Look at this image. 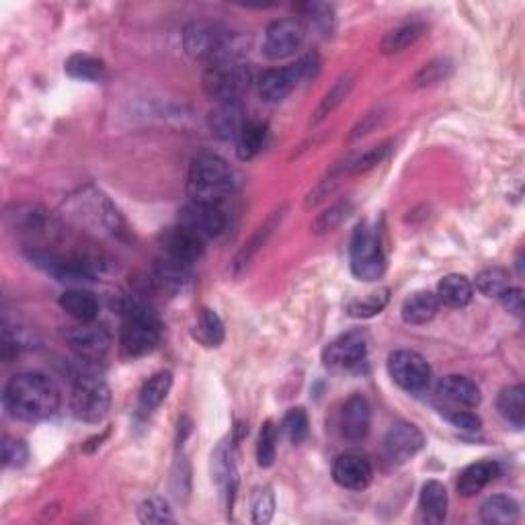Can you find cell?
Instances as JSON below:
<instances>
[{"mask_svg":"<svg viewBox=\"0 0 525 525\" xmlns=\"http://www.w3.org/2000/svg\"><path fill=\"white\" fill-rule=\"evenodd\" d=\"M354 212V204L349 199H341L333 204L327 212H322L317 220L312 224L314 235H327V232H333L335 228H339L341 224L347 220L349 214Z\"/></svg>","mask_w":525,"mask_h":525,"instance_id":"d590c367","label":"cell"},{"mask_svg":"<svg viewBox=\"0 0 525 525\" xmlns=\"http://www.w3.org/2000/svg\"><path fill=\"white\" fill-rule=\"evenodd\" d=\"M277 452V427L273 421H265L257 441V462L261 468L273 466Z\"/></svg>","mask_w":525,"mask_h":525,"instance_id":"ab89813d","label":"cell"},{"mask_svg":"<svg viewBox=\"0 0 525 525\" xmlns=\"http://www.w3.org/2000/svg\"><path fill=\"white\" fill-rule=\"evenodd\" d=\"M351 272L362 281H376L384 275L386 257L382 251L380 235L372 224L362 222L354 232L349 246Z\"/></svg>","mask_w":525,"mask_h":525,"instance_id":"277c9868","label":"cell"},{"mask_svg":"<svg viewBox=\"0 0 525 525\" xmlns=\"http://www.w3.org/2000/svg\"><path fill=\"white\" fill-rule=\"evenodd\" d=\"M499 299H501L502 309H505L507 312L515 314V317H521V312H523V291L520 288L505 290L499 296Z\"/></svg>","mask_w":525,"mask_h":525,"instance_id":"c3c4849f","label":"cell"},{"mask_svg":"<svg viewBox=\"0 0 525 525\" xmlns=\"http://www.w3.org/2000/svg\"><path fill=\"white\" fill-rule=\"evenodd\" d=\"M388 290H380L376 294H372L367 299H359V302L349 304V314L351 317H357V318H370V317H376L382 310H384V306L388 304Z\"/></svg>","mask_w":525,"mask_h":525,"instance_id":"ee69618b","label":"cell"},{"mask_svg":"<svg viewBox=\"0 0 525 525\" xmlns=\"http://www.w3.org/2000/svg\"><path fill=\"white\" fill-rule=\"evenodd\" d=\"M162 244H164V251H167L169 254V259L183 262V265L187 267L204 254V240L191 235V232H187L181 226L167 232L162 238Z\"/></svg>","mask_w":525,"mask_h":525,"instance_id":"ac0fdd59","label":"cell"},{"mask_svg":"<svg viewBox=\"0 0 525 525\" xmlns=\"http://www.w3.org/2000/svg\"><path fill=\"white\" fill-rule=\"evenodd\" d=\"M251 80V69L243 62L209 64L204 74V91L217 105L235 103L249 91Z\"/></svg>","mask_w":525,"mask_h":525,"instance_id":"8992f818","label":"cell"},{"mask_svg":"<svg viewBox=\"0 0 525 525\" xmlns=\"http://www.w3.org/2000/svg\"><path fill=\"white\" fill-rule=\"evenodd\" d=\"M354 77H343L339 78L333 85L331 91H328L325 97H322V101L320 105L317 107V111H314V117H312V124L317 125L320 122H325V119L333 114V111L339 107V105L347 99L349 93H351V88H354Z\"/></svg>","mask_w":525,"mask_h":525,"instance_id":"d6a6232c","label":"cell"},{"mask_svg":"<svg viewBox=\"0 0 525 525\" xmlns=\"http://www.w3.org/2000/svg\"><path fill=\"white\" fill-rule=\"evenodd\" d=\"M302 25L309 33V29L317 32L320 35H328L333 32V9L328 5L322 3H310L302 6Z\"/></svg>","mask_w":525,"mask_h":525,"instance_id":"e575fe53","label":"cell"},{"mask_svg":"<svg viewBox=\"0 0 525 525\" xmlns=\"http://www.w3.org/2000/svg\"><path fill=\"white\" fill-rule=\"evenodd\" d=\"M29 460V447L23 439H3V464L6 468H23Z\"/></svg>","mask_w":525,"mask_h":525,"instance_id":"bcb514c9","label":"cell"},{"mask_svg":"<svg viewBox=\"0 0 525 525\" xmlns=\"http://www.w3.org/2000/svg\"><path fill=\"white\" fill-rule=\"evenodd\" d=\"M179 226L201 240H207L222 235L224 226H226V217H224L222 209L217 206L189 201L179 212Z\"/></svg>","mask_w":525,"mask_h":525,"instance_id":"4fadbf2b","label":"cell"},{"mask_svg":"<svg viewBox=\"0 0 525 525\" xmlns=\"http://www.w3.org/2000/svg\"><path fill=\"white\" fill-rule=\"evenodd\" d=\"M154 286L169 296H181L191 286V273L183 262L172 259L159 261L154 265Z\"/></svg>","mask_w":525,"mask_h":525,"instance_id":"ffe728a7","label":"cell"},{"mask_svg":"<svg viewBox=\"0 0 525 525\" xmlns=\"http://www.w3.org/2000/svg\"><path fill=\"white\" fill-rule=\"evenodd\" d=\"M111 404L109 386L93 376H82L72 390L70 409L78 421L99 423Z\"/></svg>","mask_w":525,"mask_h":525,"instance_id":"ba28073f","label":"cell"},{"mask_svg":"<svg viewBox=\"0 0 525 525\" xmlns=\"http://www.w3.org/2000/svg\"><path fill=\"white\" fill-rule=\"evenodd\" d=\"M372 427V404L362 394L349 396L341 410V435L349 441H362Z\"/></svg>","mask_w":525,"mask_h":525,"instance_id":"2e32d148","label":"cell"},{"mask_svg":"<svg viewBox=\"0 0 525 525\" xmlns=\"http://www.w3.org/2000/svg\"><path fill=\"white\" fill-rule=\"evenodd\" d=\"M421 520L429 525L444 523L447 517V491L438 480H429L423 484L421 499H419Z\"/></svg>","mask_w":525,"mask_h":525,"instance_id":"44dd1931","label":"cell"},{"mask_svg":"<svg viewBox=\"0 0 525 525\" xmlns=\"http://www.w3.org/2000/svg\"><path fill=\"white\" fill-rule=\"evenodd\" d=\"M425 447L423 433L410 423H396L384 439V457L390 466H402Z\"/></svg>","mask_w":525,"mask_h":525,"instance_id":"5bb4252c","label":"cell"},{"mask_svg":"<svg viewBox=\"0 0 525 525\" xmlns=\"http://www.w3.org/2000/svg\"><path fill=\"white\" fill-rule=\"evenodd\" d=\"M511 286H509V273L505 269L493 267L476 275V290L486 298H499Z\"/></svg>","mask_w":525,"mask_h":525,"instance_id":"f35d334b","label":"cell"},{"mask_svg":"<svg viewBox=\"0 0 525 525\" xmlns=\"http://www.w3.org/2000/svg\"><path fill=\"white\" fill-rule=\"evenodd\" d=\"M367 357V336L362 331H351L328 343L322 351V362L328 370L354 372Z\"/></svg>","mask_w":525,"mask_h":525,"instance_id":"7c38bea8","label":"cell"},{"mask_svg":"<svg viewBox=\"0 0 525 525\" xmlns=\"http://www.w3.org/2000/svg\"><path fill=\"white\" fill-rule=\"evenodd\" d=\"M212 472H214V480H216L217 489L222 491V494L228 499V502H232V497H235L236 484H238V470H236V460H235V449H232L228 441H222V444L216 447V452L212 454Z\"/></svg>","mask_w":525,"mask_h":525,"instance_id":"d6986e66","label":"cell"},{"mask_svg":"<svg viewBox=\"0 0 525 525\" xmlns=\"http://www.w3.org/2000/svg\"><path fill=\"white\" fill-rule=\"evenodd\" d=\"M497 409L507 423L521 429L525 421V388L521 384L502 390L497 401Z\"/></svg>","mask_w":525,"mask_h":525,"instance_id":"f546056e","label":"cell"},{"mask_svg":"<svg viewBox=\"0 0 525 525\" xmlns=\"http://www.w3.org/2000/svg\"><path fill=\"white\" fill-rule=\"evenodd\" d=\"M320 70L318 56L309 54L299 58L296 64L286 66V69H273L261 74L259 78V93L265 101L277 103L283 101L288 95H291L302 82L314 78Z\"/></svg>","mask_w":525,"mask_h":525,"instance_id":"5b68a950","label":"cell"},{"mask_svg":"<svg viewBox=\"0 0 525 525\" xmlns=\"http://www.w3.org/2000/svg\"><path fill=\"white\" fill-rule=\"evenodd\" d=\"M281 431L291 444L298 446L309 438V415L304 409H291L286 417H283Z\"/></svg>","mask_w":525,"mask_h":525,"instance_id":"b9f144b4","label":"cell"},{"mask_svg":"<svg viewBox=\"0 0 525 525\" xmlns=\"http://www.w3.org/2000/svg\"><path fill=\"white\" fill-rule=\"evenodd\" d=\"M520 520V502L505 494L489 497L480 507V521L486 525H511Z\"/></svg>","mask_w":525,"mask_h":525,"instance_id":"d4e9b609","label":"cell"},{"mask_svg":"<svg viewBox=\"0 0 525 525\" xmlns=\"http://www.w3.org/2000/svg\"><path fill=\"white\" fill-rule=\"evenodd\" d=\"M384 117L382 115V111H372V114H367L365 117H364V122H359L354 130H351V136H349V140H357V138H362V136H365V134H370L373 127H376L378 124H380V119Z\"/></svg>","mask_w":525,"mask_h":525,"instance_id":"681fc988","label":"cell"},{"mask_svg":"<svg viewBox=\"0 0 525 525\" xmlns=\"http://www.w3.org/2000/svg\"><path fill=\"white\" fill-rule=\"evenodd\" d=\"M66 72H69L72 78L97 82L105 77V66L101 60H97L93 56L77 54L66 62Z\"/></svg>","mask_w":525,"mask_h":525,"instance_id":"8d00e7d4","label":"cell"},{"mask_svg":"<svg viewBox=\"0 0 525 525\" xmlns=\"http://www.w3.org/2000/svg\"><path fill=\"white\" fill-rule=\"evenodd\" d=\"M3 402L9 415L19 421H46L60 409V390L43 373L23 372L5 386Z\"/></svg>","mask_w":525,"mask_h":525,"instance_id":"6da1fadb","label":"cell"},{"mask_svg":"<svg viewBox=\"0 0 525 525\" xmlns=\"http://www.w3.org/2000/svg\"><path fill=\"white\" fill-rule=\"evenodd\" d=\"M172 388V373L170 372H156L152 378L140 390V409L144 412H152L159 409L167 399Z\"/></svg>","mask_w":525,"mask_h":525,"instance_id":"f1b7e54d","label":"cell"},{"mask_svg":"<svg viewBox=\"0 0 525 525\" xmlns=\"http://www.w3.org/2000/svg\"><path fill=\"white\" fill-rule=\"evenodd\" d=\"M138 520L148 525H161V523H172L175 521V517H172L169 502L162 497H148L140 502Z\"/></svg>","mask_w":525,"mask_h":525,"instance_id":"74e56055","label":"cell"},{"mask_svg":"<svg viewBox=\"0 0 525 525\" xmlns=\"http://www.w3.org/2000/svg\"><path fill=\"white\" fill-rule=\"evenodd\" d=\"M449 72H452V62H449V60L446 58L433 60V62L425 64L423 69L415 74V78H412V87L415 88L431 87L435 85V82H441L444 78H447Z\"/></svg>","mask_w":525,"mask_h":525,"instance_id":"7bdbcfd3","label":"cell"},{"mask_svg":"<svg viewBox=\"0 0 525 525\" xmlns=\"http://www.w3.org/2000/svg\"><path fill=\"white\" fill-rule=\"evenodd\" d=\"M232 35L226 27L216 23V21H191L189 25L183 29V48L187 54L198 60H212L220 54V51L228 46Z\"/></svg>","mask_w":525,"mask_h":525,"instance_id":"52a82bcc","label":"cell"},{"mask_svg":"<svg viewBox=\"0 0 525 525\" xmlns=\"http://www.w3.org/2000/svg\"><path fill=\"white\" fill-rule=\"evenodd\" d=\"M62 310L78 322H93L99 314V299L91 291L85 290H69L60 296Z\"/></svg>","mask_w":525,"mask_h":525,"instance_id":"4316f807","label":"cell"},{"mask_svg":"<svg viewBox=\"0 0 525 525\" xmlns=\"http://www.w3.org/2000/svg\"><path fill=\"white\" fill-rule=\"evenodd\" d=\"M64 336L72 354L87 364L103 362L111 349V333L97 322H80L70 327Z\"/></svg>","mask_w":525,"mask_h":525,"instance_id":"9c48e42d","label":"cell"},{"mask_svg":"<svg viewBox=\"0 0 525 525\" xmlns=\"http://www.w3.org/2000/svg\"><path fill=\"white\" fill-rule=\"evenodd\" d=\"M438 394L441 399H446L454 404H460V407L474 409L480 404V388L476 386V382H472L466 376H446L439 382Z\"/></svg>","mask_w":525,"mask_h":525,"instance_id":"7402d4cb","label":"cell"},{"mask_svg":"<svg viewBox=\"0 0 525 525\" xmlns=\"http://www.w3.org/2000/svg\"><path fill=\"white\" fill-rule=\"evenodd\" d=\"M267 140V124L261 122H246L240 136L236 138V150L243 161H251L257 156Z\"/></svg>","mask_w":525,"mask_h":525,"instance_id":"4dcf8cb0","label":"cell"},{"mask_svg":"<svg viewBox=\"0 0 525 525\" xmlns=\"http://www.w3.org/2000/svg\"><path fill=\"white\" fill-rule=\"evenodd\" d=\"M439 310V299L431 291H417L402 304V320L407 325H427Z\"/></svg>","mask_w":525,"mask_h":525,"instance_id":"484cf974","label":"cell"},{"mask_svg":"<svg viewBox=\"0 0 525 525\" xmlns=\"http://www.w3.org/2000/svg\"><path fill=\"white\" fill-rule=\"evenodd\" d=\"M193 336L206 347H217L224 341V325L212 309H201L198 322H195Z\"/></svg>","mask_w":525,"mask_h":525,"instance_id":"1f68e13d","label":"cell"},{"mask_svg":"<svg viewBox=\"0 0 525 525\" xmlns=\"http://www.w3.org/2000/svg\"><path fill=\"white\" fill-rule=\"evenodd\" d=\"M306 40V29L299 19H277L265 29L262 54L269 60L294 56Z\"/></svg>","mask_w":525,"mask_h":525,"instance_id":"8fae6325","label":"cell"},{"mask_svg":"<svg viewBox=\"0 0 525 525\" xmlns=\"http://www.w3.org/2000/svg\"><path fill=\"white\" fill-rule=\"evenodd\" d=\"M251 509H253V521L259 525H265L273 520L275 513V497L269 486H259L254 489L253 499H251Z\"/></svg>","mask_w":525,"mask_h":525,"instance_id":"60d3db41","label":"cell"},{"mask_svg":"<svg viewBox=\"0 0 525 525\" xmlns=\"http://www.w3.org/2000/svg\"><path fill=\"white\" fill-rule=\"evenodd\" d=\"M162 341V325L146 306L127 302L124 306V322L119 331V345L127 357L152 354Z\"/></svg>","mask_w":525,"mask_h":525,"instance_id":"3957f363","label":"cell"},{"mask_svg":"<svg viewBox=\"0 0 525 525\" xmlns=\"http://www.w3.org/2000/svg\"><path fill=\"white\" fill-rule=\"evenodd\" d=\"M499 464L491 460L470 464L468 468L462 470L460 478H457V493L466 499L474 497V494H478L484 486H489L499 476Z\"/></svg>","mask_w":525,"mask_h":525,"instance_id":"603a6c76","label":"cell"},{"mask_svg":"<svg viewBox=\"0 0 525 525\" xmlns=\"http://www.w3.org/2000/svg\"><path fill=\"white\" fill-rule=\"evenodd\" d=\"M232 185H235L232 170L220 156H195L189 167V177H187V193H189L191 201L220 206V201L230 195Z\"/></svg>","mask_w":525,"mask_h":525,"instance_id":"7a4b0ae2","label":"cell"},{"mask_svg":"<svg viewBox=\"0 0 525 525\" xmlns=\"http://www.w3.org/2000/svg\"><path fill=\"white\" fill-rule=\"evenodd\" d=\"M388 373L407 392H425L431 382V367L417 351L401 349L388 357Z\"/></svg>","mask_w":525,"mask_h":525,"instance_id":"30bf717a","label":"cell"},{"mask_svg":"<svg viewBox=\"0 0 525 525\" xmlns=\"http://www.w3.org/2000/svg\"><path fill=\"white\" fill-rule=\"evenodd\" d=\"M281 217H283V209H277V212H273L272 216L267 217L265 224H262L261 228H257V232H254V235L251 236L249 243H244L243 249H240V253L236 254L235 262H232V269H235L236 275L249 267V262L253 261L254 254H257L261 246L267 243V238L273 235V230L277 228V224L281 222Z\"/></svg>","mask_w":525,"mask_h":525,"instance_id":"83f0119b","label":"cell"},{"mask_svg":"<svg viewBox=\"0 0 525 525\" xmlns=\"http://www.w3.org/2000/svg\"><path fill=\"white\" fill-rule=\"evenodd\" d=\"M386 154H388V144H382V146L367 150V152L359 154L357 159L349 161L347 164H345V172H347V175H359V172L372 170L373 167H376V164H380L382 161L386 159Z\"/></svg>","mask_w":525,"mask_h":525,"instance_id":"f6af8a7d","label":"cell"},{"mask_svg":"<svg viewBox=\"0 0 525 525\" xmlns=\"http://www.w3.org/2000/svg\"><path fill=\"white\" fill-rule=\"evenodd\" d=\"M474 298V286L466 275H446L438 286V299L449 309H464Z\"/></svg>","mask_w":525,"mask_h":525,"instance_id":"cb8c5ba5","label":"cell"},{"mask_svg":"<svg viewBox=\"0 0 525 525\" xmlns=\"http://www.w3.org/2000/svg\"><path fill=\"white\" fill-rule=\"evenodd\" d=\"M246 122H249V119L244 115L243 103L240 101L217 105L207 119L209 130H212L214 136L220 140H236Z\"/></svg>","mask_w":525,"mask_h":525,"instance_id":"e0dca14e","label":"cell"},{"mask_svg":"<svg viewBox=\"0 0 525 525\" xmlns=\"http://www.w3.org/2000/svg\"><path fill=\"white\" fill-rule=\"evenodd\" d=\"M423 32H425L423 23L402 25L399 29H394V32H390L384 40H382L380 50L384 51V54H399V51L410 48L412 43L423 35Z\"/></svg>","mask_w":525,"mask_h":525,"instance_id":"836d02e7","label":"cell"},{"mask_svg":"<svg viewBox=\"0 0 525 525\" xmlns=\"http://www.w3.org/2000/svg\"><path fill=\"white\" fill-rule=\"evenodd\" d=\"M447 421L452 423L454 427H457V429L470 431V433H474V431L480 429V427H483V421H480V417L474 415V412H470V410H452V412H447Z\"/></svg>","mask_w":525,"mask_h":525,"instance_id":"7dc6e473","label":"cell"},{"mask_svg":"<svg viewBox=\"0 0 525 525\" xmlns=\"http://www.w3.org/2000/svg\"><path fill=\"white\" fill-rule=\"evenodd\" d=\"M373 476V468L365 456L347 452L336 457L333 464L335 483L349 491H364L370 486Z\"/></svg>","mask_w":525,"mask_h":525,"instance_id":"9a60e30c","label":"cell"}]
</instances>
